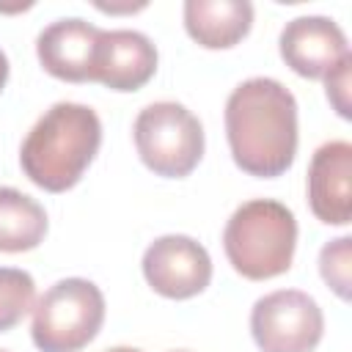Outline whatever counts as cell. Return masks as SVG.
<instances>
[{
  "mask_svg": "<svg viewBox=\"0 0 352 352\" xmlns=\"http://www.w3.org/2000/svg\"><path fill=\"white\" fill-rule=\"evenodd\" d=\"M226 138L234 165L256 179L283 176L297 157V99L272 77H250L226 99Z\"/></svg>",
  "mask_w": 352,
  "mask_h": 352,
  "instance_id": "1",
  "label": "cell"
},
{
  "mask_svg": "<svg viewBox=\"0 0 352 352\" xmlns=\"http://www.w3.org/2000/svg\"><path fill=\"white\" fill-rule=\"evenodd\" d=\"M102 146V121L94 107L55 102L28 132L19 148L22 173L47 192L72 190Z\"/></svg>",
  "mask_w": 352,
  "mask_h": 352,
  "instance_id": "2",
  "label": "cell"
},
{
  "mask_svg": "<svg viewBox=\"0 0 352 352\" xmlns=\"http://www.w3.org/2000/svg\"><path fill=\"white\" fill-rule=\"evenodd\" d=\"M297 248L294 212L275 198H253L234 209L223 228V250L234 272L270 280L289 272Z\"/></svg>",
  "mask_w": 352,
  "mask_h": 352,
  "instance_id": "3",
  "label": "cell"
},
{
  "mask_svg": "<svg viewBox=\"0 0 352 352\" xmlns=\"http://www.w3.org/2000/svg\"><path fill=\"white\" fill-rule=\"evenodd\" d=\"M104 294L88 278H63L33 302L30 338L38 352H80L104 324Z\"/></svg>",
  "mask_w": 352,
  "mask_h": 352,
  "instance_id": "4",
  "label": "cell"
},
{
  "mask_svg": "<svg viewBox=\"0 0 352 352\" xmlns=\"http://www.w3.org/2000/svg\"><path fill=\"white\" fill-rule=\"evenodd\" d=\"M132 138L140 162L162 179L190 176L204 157V124L182 102H151L135 124Z\"/></svg>",
  "mask_w": 352,
  "mask_h": 352,
  "instance_id": "5",
  "label": "cell"
},
{
  "mask_svg": "<svg viewBox=\"0 0 352 352\" xmlns=\"http://www.w3.org/2000/svg\"><path fill=\"white\" fill-rule=\"evenodd\" d=\"M324 333L319 302L300 289H278L250 308V336L261 352H314Z\"/></svg>",
  "mask_w": 352,
  "mask_h": 352,
  "instance_id": "6",
  "label": "cell"
},
{
  "mask_svg": "<svg viewBox=\"0 0 352 352\" xmlns=\"http://www.w3.org/2000/svg\"><path fill=\"white\" fill-rule=\"evenodd\" d=\"M146 283L168 300H190L201 294L212 280L209 250L187 234L157 236L143 253Z\"/></svg>",
  "mask_w": 352,
  "mask_h": 352,
  "instance_id": "7",
  "label": "cell"
},
{
  "mask_svg": "<svg viewBox=\"0 0 352 352\" xmlns=\"http://www.w3.org/2000/svg\"><path fill=\"white\" fill-rule=\"evenodd\" d=\"M278 47L286 66L305 80H324L349 55V44L338 22L314 14L286 22Z\"/></svg>",
  "mask_w": 352,
  "mask_h": 352,
  "instance_id": "8",
  "label": "cell"
},
{
  "mask_svg": "<svg viewBox=\"0 0 352 352\" xmlns=\"http://www.w3.org/2000/svg\"><path fill=\"white\" fill-rule=\"evenodd\" d=\"M308 206L324 226L352 220V143H322L308 165Z\"/></svg>",
  "mask_w": 352,
  "mask_h": 352,
  "instance_id": "9",
  "label": "cell"
},
{
  "mask_svg": "<svg viewBox=\"0 0 352 352\" xmlns=\"http://www.w3.org/2000/svg\"><path fill=\"white\" fill-rule=\"evenodd\" d=\"M157 47L140 30H102L94 60V82L110 91L132 94L157 72Z\"/></svg>",
  "mask_w": 352,
  "mask_h": 352,
  "instance_id": "10",
  "label": "cell"
},
{
  "mask_svg": "<svg viewBox=\"0 0 352 352\" xmlns=\"http://www.w3.org/2000/svg\"><path fill=\"white\" fill-rule=\"evenodd\" d=\"M99 28L80 19H55L36 38V55L47 74L63 82H94Z\"/></svg>",
  "mask_w": 352,
  "mask_h": 352,
  "instance_id": "11",
  "label": "cell"
},
{
  "mask_svg": "<svg viewBox=\"0 0 352 352\" xmlns=\"http://www.w3.org/2000/svg\"><path fill=\"white\" fill-rule=\"evenodd\" d=\"M184 30L204 50H228L239 44L253 25L248 0H187Z\"/></svg>",
  "mask_w": 352,
  "mask_h": 352,
  "instance_id": "12",
  "label": "cell"
},
{
  "mask_svg": "<svg viewBox=\"0 0 352 352\" xmlns=\"http://www.w3.org/2000/svg\"><path fill=\"white\" fill-rule=\"evenodd\" d=\"M44 206L16 187H0V253H28L47 236Z\"/></svg>",
  "mask_w": 352,
  "mask_h": 352,
  "instance_id": "13",
  "label": "cell"
},
{
  "mask_svg": "<svg viewBox=\"0 0 352 352\" xmlns=\"http://www.w3.org/2000/svg\"><path fill=\"white\" fill-rule=\"evenodd\" d=\"M36 302V280L16 267H0V333L16 327Z\"/></svg>",
  "mask_w": 352,
  "mask_h": 352,
  "instance_id": "14",
  "label": "cell"
},
{
  "mask_svg": "<svg viewBox=\"0 0 352 352\" xmlns=\"http://www.w3.org/2000/svg\"><path fill=\"white\" fill-rule=\"evenodd\" d=\"M349 250H352V236H338L319 250V275L341 300H349V286H352Z\"/></svg>",
  "mask_w": 352,
  "mask_h": 352,
  "instance_id": "15",
  "label": "cell"
},
{
  "mask_svg": "<svg viewBox=\"0 0 352 352\" xmlns=\"http://www.w3.org/2000/svg\"><path fill=\"white\" fill-rule=\"evenodd\" d=\"M349 66H352V55H346L327 77H324V91H327V102L333 104V110L341 118H349Z\"/></svg>",
  "mask_w": 352,
  "mask_h": 352,
  "instance_id": "16",
  "label": "cell"
},
{
  "mask_svg": "<svg viewBox=\"0 0 352 352\" xmlns=\"http://www.w3.org/2000/svg\"><path fill=\"white\" fill-rule=\"evenodd\" d=\"M8 72H11V66H8V58H6V52L0 50V94H3L6 82H8Z\"/></svg>",
  "mask_w": 352,
  "mask_h": 352,
  "instance_id": "17",
  "label": "cell"
},
{
  "mask_svg": "<svg viewBox=\"0 0 352 352\" xmlns=\"http://www.w3.org/2000/svg\"><path fill=\"white\" fill-rule=\"evenodd\" d=\"M104 352H143V349H135V346H113V349H104Z\"/></svg>",
  "mask_w": 352,
  "mask_h": 352,
  "instance_id": "18",
  "label": "cell"
},
{
  "mask_svg": "<svg viewBox=\"0 0 352 352\" xmlns=\"http://www.w3.org/2000/svg\"><path fill=\"white\" fill-rule=\"evenodd\" d=\"M173 352H187V349H173Z\"/></svg>",
  "mask_w": 352,
  "mask_h": 352,
  "instance_id": "19",
  "label": "cell"
},
{
  "mask_svg": "<svg viewBox=\"0 0 352 352\" xmlns=\"http://www.w3.org/2000/svg\"><path fill=\"white\" fill-rule=\"evenodd\" d=\"M0 352H8V349H0Z\"/></svg>",
  "mask_w": 352,
  "mask_h": 352,
  "instance_id": "20",
  "label": "cell"
}]
</instances>
